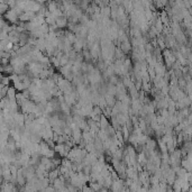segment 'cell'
<instances>
[{"label":"cell","instance_id":"obj_1","mask_svg":"<svg viewBox=\"0 0 192 192\" xmlns=\"http://www.w3.org/2000/svg\"><path fill=\"white\" fill-rule=\"evenodd\" d=\"M5 18H6L8 22H10V23H16L18 19H19V15L16 12V10L14 8H12L10 10L8 9V12H6Z\"/></svg>","mask_w":192,"mask_h":192},{"label":"cell","instance_id":"obj_2","mask_svg":"<svg viewBox=\"0 0 192 192\" xmlns=\"http://www.w3.org/2000/svg\"><path fill=\"white\" fill-rule=\"evenodd\" d=\"M35 16H36V12L26 10V12H24L23 14L19 16V20H20V22H30V20L34 19Z\"/></svg>","mask_w":192,"mask_h":192},{"label":"cell","instance_id":"obj_3","mask_svg":"<svg viewBox=\"0 0 192 192\" xmlns=\"http://www.w3.org/2000/svg\"><path fill=\"white\" fill-rule=\"evenodd\" d=\"M69 24V19L68 17H65V16H60V17L56 18V25L58 28H63V27H65L66 25Z\"/></svg>","mask_w":192,"mask_h":192},{"label":"cell","instance_id":"obj_4","mask_svg":"<svg viewBox=\"0 0 192 192\" xmlns=\"http://www.w3.org/2000/svg\"><path fill=\"white\" fill-rule=\"evenodd\" d=\"M121 51L126 52V53H128V52L130 51V44L127 40H125L121 42Z\"/></svg>","mask_w":192,"mask_h":192}]
</instances>
